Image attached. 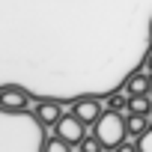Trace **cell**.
<instances>
[{"label": "cell", "instance_id": "obj_17", "mask_svg": "<svg viewBox=\"0 0 152 152\" xmlns=\"http://www.w3.org/2000/svg\"><path fill=\"white\" fill-rule=\"evenodd\" d=\"M149 119H152V107H149Z\"/></svg>", "mask_w": 152, "mask_h": 152}, {"label": "cell", "instance_id": "obj_2", "mask_svg": "<svg viewBox=\"0 0 152 152\" xmlns=\"http://www.w3.org/2000/svg\"><path fill=\"white\" fill-rule=\"evenodd\" d=\"M93 131L99 134V140L104 143L107 152H113L122 140H128V128H125V116L116 110H104L99 116V122L93 125Z\"/></svg>", "mask_w": 152, "mask_h": 152}, {"label": "cell", "instance_id": "obj_15", "mask_svg": "<svg viewBox=\"0 0 152 152\" xmlns=\"http://www.w3.org/2000/svg\"><path fill=\"white\" fill-rule=\"evenodd\" d=\"M143 69L152 75V48H149V54H146V60H143Z\"/></svg>", "mask_w": 152, "mask_h": 152}, {"label": "cell", "instance_id": "obj_12", "mask_svg": "<svg viewBox=\"0 0 152 152\" xmlns=\"http://www.w3.org/2000/svg\"><path fill=\"white\" fill-rule=\"evenodd\" d=\"M81 152H104V143L99 140V134L93 131V134H87L84 140H81Z\"/></svg>", "mask_w": 152, "mask_h": 152}, {"label": "cell", "instance_id": "obj_13", "mask_svg": "<svg viewBox=\"0 0 152 152\" xmlns=\"http://www.w3.org/2000/svg\"><path fill=\"white\" fill-rule=\"evenodd\" d=\"M134 140H137V152H152V125L140 137H134Z\"/></svg>", "mask_w": 152, "mask_h": 152}, {"label": "cell", "instance_id": "obj_9", "mask_svg": "<svg viewBox=\"0 0 152 152\" xmlns=\"http://www.w3.org/2000/svg\"><path fill=\"white\" fill-rule=\"evenodd\" d=\"M128 93L125 90H116V93H110L107 96V110H116V113H128Z\"/></svg>", "mask_w": 152, "mask_h": 152}, {"label": "cell", "instance_id": "obj_5", "mask_svg": "<svg viewBox=\"0 0 152 152\" xmlns=\"http://www.w3.org/2000/svg\"><path fill=\"white\" fill-rule=\"evenodd\" d=\"M72 113H75V116H81L87 125H96L99 116H102L104 110H102V102H99L96 96H84V99H78V102L72 104Z\"/></svg>", "mask_w": 152, "mask_h": 152}, {"label": "cell", "instance_id": "obj_1", "mask_svg": "<svg viewBox=\"0 0 152 152\" xmlns=\"http://www.w3.org/2000/svg\"><path fill=\"white\" fill-rule=\"evenodd\" d=\"M45 128L33 110L0 107V152H42Z\"/></svg>", "mask_w": 152, "mask_h": 152}, {"label": "cell", "instance_id": "obj_6", "mask_svg": "<svg viewBox=\"0 0 152 152\" xmlns=\"http://www.w3.org/2000/svg\"><path fill=\"white\" fill-rule=\"evenodd\" d=\"M33 116L42 122V128L48 131V128H57V122L63 119V107L57 104V102H36V107H33Z\"/></svg>", "mask_w": 152, "mask_h": 152}, {"label": "cell", "instance_id": "obj_3", "mask_svg": "<svg viewBox=\"0 0 152 152\" xmlns=\"http://www.w3.org/2000/svg\"><path fill=\"white\" fill-rule=\"evenodd\" d=\"M54 134L63 137L69 146H81V140L87 137V122H84L81 116H75V113H63V119L57 122Z\"/></svg>", "mask_w": 152, "mask_h": 152}, {"label": "cell", "instance_id": "obj_8", "mask_svg": "<svg viewBox=\"0 0 152 152\" xmlns=\"http://www.w3.org/2000/svg\"><path fill=\"white\" fill-rule=\"evenodd\" d=\"M125 128H128V137H140L149 128V113H125Z\"/></svg>", "mask_w": 152, "mask_h": 152}, {"label": "cell", "instance_id": "obj_11", "mask_svg": "<svg viewBox=\"0 0 152 152\" xmlns=\"http://www.w3.org/2000/svg\"><path fill=\"white\" fill-rule=\"evenodd\" d=\"M42 152H72V146H69L63 137H57V134H45Z\"/></svg>", "mask_w": 152, "mask_h": 152}, {"label": "cell", "instance_id": "obj_16", "mask_svg": "<svg viewBox=\"0 0 152 152\" xmlns=\"http://www.w3.org/2000/svg\"><path fill=\"white\" fill-rule=\"evenodd\" d=\"M149 96H152V75H149Z\"/></svg>", "mask_w": 152, "mask_h": 152}, {"label": "cell", "instance_id": "obj_14", "mask_svg": "<svg viewBox=\"0 0 152 152\" xmlns=\"http://www.w3.org/2000/svg\"><path fill=\"white\" fill-rule=\"evenodd\" d=\"M113 152H137V140H122Z\"/></svg>", "mask_w": 152, "mask_h": 152}, {"label": "cell", "instance_id": "obj_10", "mask_svg": "<svg viewBox=\"0 0 152 152\" xmlns=\"http://www.w3.org/2000/svg\"><path fill=\"white\" fill-rule=\"evenodd\" d=\"M149 107H152V96L149 93H137V96L128 99V113H149Z\"/></svg>", "mask_w": 152, "mask_h": 152}, {"label": "cell", "instance_id": "obj_4", "mask_svg": "<svg viewBox=\"0 0 152 152\" xmlns=\"http://www.w3.org/2000/svg\"><path fill=\"white\" fill-rule=\"evenodd\" d=\"M0 107L3 110H30V93L18 84L0 87Z\"/></svg>", "mask_w": 152, "mask_h": 152}, {"label": "cell", "instance_id": "obj_7", "mask_svg": "<svg viewBox=\"0 0 152 152\" xmlns=\"http://www.w3.org/2000/svg\"><path fill=\"white\" fill-rule=\"evenodd\" d=\"M122 90H125L128 96H137V93H149V75H146L143 69H137V72H131Z\"/></svg>", "mask_w": 152, "mask_h": 152}]
</instances>
